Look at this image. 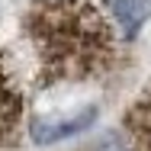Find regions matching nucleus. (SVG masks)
Returning <instances> with one entry per match:
<instances>
[{
  "instance_id": "f257e3e1",
  "label": "nucleus",
  "mask_w": 151,
  "mask_h": 151,
  "mask_svg": "<svg viewBox=\"0 0 151 151\" xmlns=\"http://www.w3.org/2000/svg\"><path fill=\"white\" fill-rule=\"evenodd\" d=\"M19 32L32 55L35 90L100 84L125 64L135 45L109 0H29Z\"/></svg>"
},
{
  "instance_id": "f03ea898",
  "label": "nucleus",
  "mask_w": 151,
  "mask_h": 151,
  "mask_svg": "<svg viewBox=\"0 0 151 151\" xmlns=\"http://www.w3.org/2000/svg\"><path fill=\"white\" fill-rule=\"evenodd\" d=\"M100 119V106H84V109H74L68 116L58 119H32L29 122V142L35 148H52L61 142H71L77 135H84L87 129H93V122Z\"/></svg>"
},
{
  "instance_id": "7ed1b4c3",
  "label": "nucleus",
  "mask_w": 151,
  "mask_h": 151,
  "mask_svg": "<svg viewBox=\"0 0 151 151\" xmlns=\"http://www.w3.org/2000/svg\"><path fill=\"white\" fill-rule=\"evenodd\" d=\"M23 119H26V96L6 52H0V145H10L16 138Z\"/></svg>"
},
{
  "instance_id": "20e7f679",
  "label": "nucleus",
  "mask_w": 151,
  "mask_h": 151,
  "mask_svg": "<svg viewBox=\"0 0 151 151\" xmlns=\"http://www.w3.org/2000/svg\"><path fill=\"white\" fill-rule=\"evenodd\" d=\"M122 135L129 151H151V84L129 103L122 116Z\"/></svg>"
},
{
  "instance_id": "39448f33",
  "label": "nucleus",
  "mask_w": 151,
  "mask_h": 151,
  "mask_svg": "<svg viewBox=\"0 0 151 151\" xmlns=\"http://www.w3.org/2000/svg\"><path fill=\"white\" fill-rule=\"evenodd\" d=\"M116 23L129 35V42H138L142 29L151 23V0H109Z\"/></svg>"
},
{
  "instance_id": "423d86ee",
  "label": "nucleus",
  "mask_w": 151,
  "mask_h": 151,
  "mask_svg": "<svg viewBox=\"0 0 151 151\" xmlns=\"http://www.w3.org/2000/svg\"><path fill=\"white\" fill-rule=\"evenodd\" d=\"M87 151H129V142H125V135H122V129H119V132H106V135H100Z\"/></svg>"
}]
</instances>
